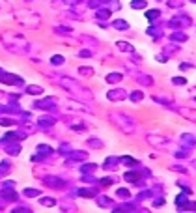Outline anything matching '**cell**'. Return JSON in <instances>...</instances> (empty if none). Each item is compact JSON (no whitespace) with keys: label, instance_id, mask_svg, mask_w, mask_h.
<instances>
[{"label":"cell","instance_id":"3957f363","mask_svg":"<svg viewBox=\"0 0 196 213\" xmlns=\"http://www.w3.org/2000/svg\"><path fill=\"white\" fill-rule=\"evenodd\" d=\"M41 204H45V206H52L54 200H52V198H41Z\"/></svg>","mask_w":196,"mask_h":213},{"label":"cell","instance_id":"7a4b0ae2","mask_svg":"<svg viewBox=\"0 0 196 213\" xmlns=\"http://www.w3.org/2000/svg\"><path fill=\"white\" fill-rule=\"evenodd\" d=\"M28 92H30V94H41V88H39V86H30V88H28Z\"/></svg>","mask_w":196,"mask_h":213},{"label":"cell","instance_id":"5b68a950","mask_svg":"<svg viewBox=\"0 0 196 213\" xmlns=\"http://www.w3.org/2000/svg\"><path fill=\"white\" fill-rule=\"evenodd\" d=\"M52 64H62V56H54V58H52Z\"/></svg>","mask_w":196,"mask_h":213},{"label":"cell","instance_id":"6da1fadb","mask_svg":"<svg viewBox=\"0 0 196 213\" xmlns=\"http://www.w3.org/2000/svg\"><path fill=\"white\" fill-rule=\"evenodd\" d=\"M181 112H183L185 116H192L191 120H192V122H196V112H194V110H191V109H183Z\"/></svg>","mask_w":196,"mask_h":213},{"label":"cell","instance_id":"277c9868","mask_svg":"<svg viewBox=\"0 0 196 213\" xmlns=\"http://www.w3.org/2000/svg\"><path fill=\"white\" fill-rule=\"evenodd\" d=\"M24 193H26L28 196H36V195H38V191H34V189H26Z\"/></svg>","mask_w":196,"mask_h":213}]
</instances>
